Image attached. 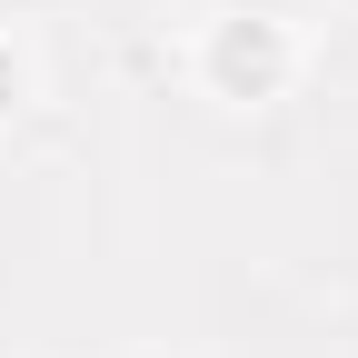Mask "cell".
Returning a JSON list of instances; mask_svg holds the SVG:
<instances>
[{
  "label": "cell",
  "mask_w": 358,
  "mask_h": 358,
  "mask_svg": "<svg viewBox=\"0 0 358 358\" xmlns=\"http://www.w3.org/2000/svg\"><path fill=\"white\" fill-rule=\"evenodd\" d=\"M179 80H189L209 110L259 120V110L299 100V80H308V30H299V20H249V10H199L189 40H179Z\"/></svg>",
  "instance_id": "cell-1"
},
{
  "label": "cell",
  "mask_w": 358,
  "mask_h": 358,
  "mask_svg": "<svg viewBox=\"0 0 358 358\" xmlns=\"http://www.w3.org/2000/svg\"><path fill=\"white\" fill-rule=\"evenodd\" d=\"M40 90H50V80H40V50H30V30H10V20H0V140H10V129L40 110Z\"/></svg>",
  "instance_id": "cell-2"
},
{
  "label": "cell",
  "mask_w": 358,
  "mask_h": 358,
  "mask_svg": "<svg viewBox=\"0 0 358 358\" xmlns=\"http://www.w3.org/2000/svg\"><path fill=\"white\" fill-rule=\"evenodd\" d=\"M199 10H249V20H299V30H308L329 0H199Z\"/></svg>",
  "instance_id": "cell-3"
},
{
  "label": "cell",
  "mask_w": 358,
  "mask_h": 358,
  "mask_svg": "<svg viewBox=\"0 0 358 358\" xmlns=\"http://www.w3.org/2000/svg\"><path fill=\"white\" fill-rule=\"evenodd\" d=\"M60 10V0H0V20H10V30H30V20H50Z\"/></svg>",
  "instance_id": "cell-4"
}]
</instances>
